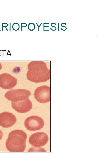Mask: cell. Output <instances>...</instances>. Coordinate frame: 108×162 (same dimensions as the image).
<instances>
[{"label": "cell", "instance_id": "6da1fadb", "mask_svg": "<svg viewBox=\"0 0 108 162\" xmlns=\"http://www.w3.org/2000/svg\"><path fill=\"white\" fill-rule=\"evenodd\" d=\"M28 69L26 77L31 82L35 83L45 82L51 78L50 71L43 62H32L28 64Z\"/></svg>", "mask_w": 108, "mask_h": 162}, {"label": "cell", "instance_id": "7a4b0ae2", "mask_svg": "<svg viewBox=\"0 0 108 162\" xmlns=\"http://www.w3.org/2000/svg\"><path fill=\"white\" fill-rule=\"evenodd\" d=\"M27 135L23 130H16L10 132L6 141V147L10 152H23L26 147Z\"/></svg>", "mask_w": 108, "mask_h": 162}, {"label": "cell", "instance_id": "3957f363", "mask_svg": "<svg viewBox=\"0 0 108 162\" xmlns=\"http://www.w3.org/2000/svg\"><path fill=\"white\" fill-rule=\"evenodd\" d=\"M32 94L30 91L25 89H11L4 94L5 98L13 102H17L28 98Z\"/></svg>", "mask_w": 108, "mask_h": 162}, {"label": "cell", "instance_id": "277c9868", "mask_svg": "<svg viewBox=\"0 0 108 162\" xmlns=\"http://www.w3.org/2000/svg\"><path fill=\"white\" fill-rule=\"evenodd\" d=\"M34 95L35 99L41 103H46L51 100V88L50 87L43 86L36 88Z\"/></svg>", "mask_w": 108, "mask_h": 162}, {"label": "cell", "instance_id": "5b68a950", "mask_svg": "<svg viewBox=\"0 0 108 162\" xmlns=\"http://www.w3.org/2000/svg\"><path fill=\"white\" fill-rule=\"evenodd\" d=\"M26 128L30 131H35L41 129L44 126V122L40 117L32 116L27 117L24 122Z\"/></svg>", "mask_w": 108, "mask_h": 162}, {"label": "cell", "instance_id": "8992f818", "mask_svg": "<svg viewBox=\"0 0 108 162\" xmlns=\"http://www.w3.org/2000/svg\"><path fill=\"white\" fill-rule=\"evenodd\" d=\"M48 141L47 135L44 132H39L32 134L29 138L30 143L35 147H40L45 145Z\"/></svg>", "mask_w": 108, "mask_h": 162}, {"label": "cell", "instance_id": "52a82bcc", "mask_svg": "<svg viewBox=\"0 0 108 162\" xmlns=\"http://www.w3.org/2000/svg\"><path fill=\"white\" fill-rule=\"evenodd\" d=\"M17 82V79L9 74L4 73L0 75V87L2 88H12L16 86Z\"/></svg>", "mask_w": 108, "mask_h": 162}, {"label": "cell", "instance_id": "ba28073f", "mask_svg": "<svg viewBox=\"0 0 108 162\" xmlns=\"http://www.w3.org/2000/svg\"><path fill=\"white\" fill-rule=\"evenodd\" d=\"M11 106L16 111L22 113L29 111L32 106V102L28 98L18 102H11Z\"/></svg>", "mask_w": 108, "mask_h": 162}, {"label": "cell", "instance_id": "9c48e42d", "mask_svg": "<svg viewBox=\"0 0 108 162\" xmlns=\"http://www.w3.org/2000/svg\"><path fill=\"white\" fill-rule=\"evenodd\" d=\"M16 121L15 116L11 113L5 112L0 113V126L3 128L12 127Z\"/></svg>", "mask_w": 108, "mask_h": 162}, {"label": "cell", "instance_id": "30bf717a", "mask_svg": "<svg viewBox=\"0 0 108 162\" xmlns=\"http://www.w3.org/2000/svg\"><path fill=\"white\" fill-rule=\"evenodd\" d=\"M3 135L2 131L0 129V141L2 139Z\"/></svg>", "mask_w": 108, "mask_h": 162}, {"label": "cell", "instance_id": "8fae6325", "mask_svg": "<svg viewBox=\"0 0 108 162\" xmlns=\"http://www.w3.org/2000/svg\"><path fill=\"white\" fill-rule=\"evenodd\" d=\"M2 68V65L0 63V70Z\"/></svg>", "mask_w": 108, "mask_h": 162}, {"label": "cell", "instance_id": "7c38bea8", "mask_svg": "<svg viewBox=\"0 0 108 162\" xmlns=\"http://www.w3.org/2000/svg\"></svg>", "mask_w": 108, "mask_h": 162}]
</instances>
